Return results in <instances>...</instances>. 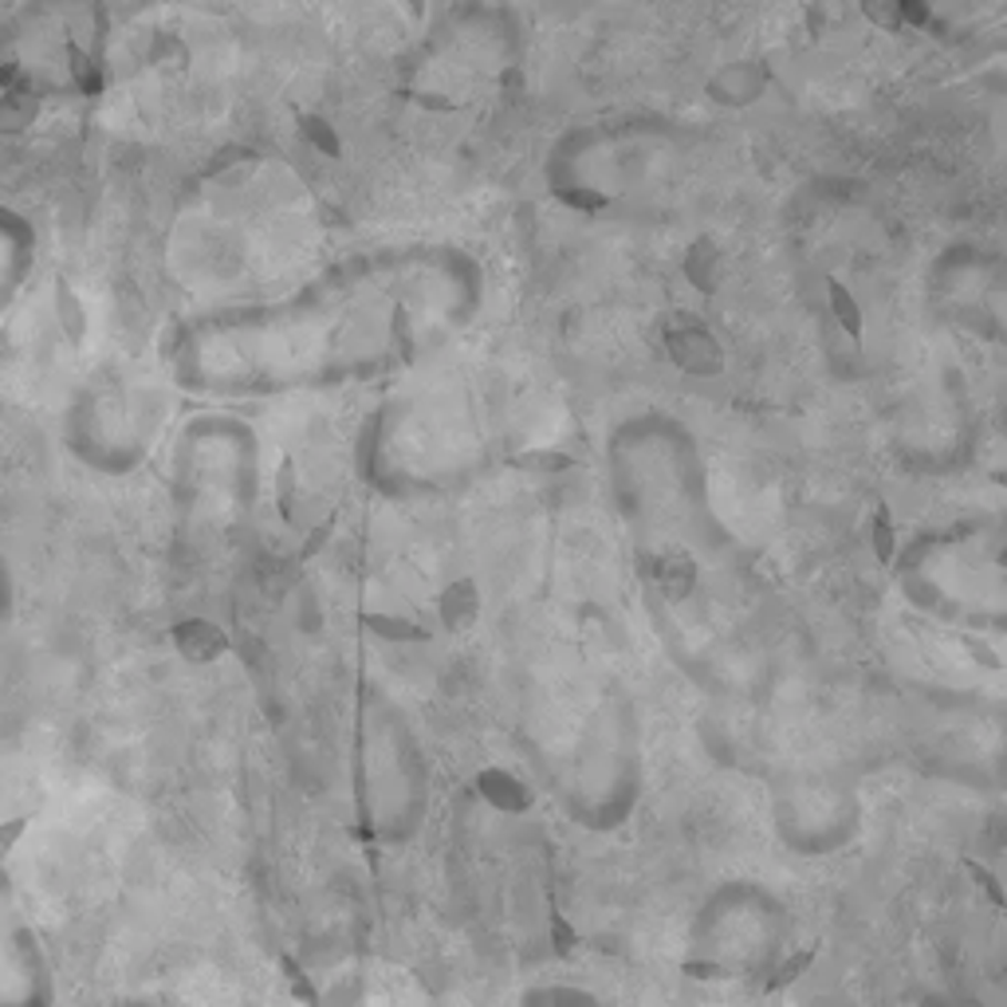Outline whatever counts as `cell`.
Masks as SVG:
<instances>
[{
	"instance_id": "6da1fadb",
	"label": "cell",
	"mask_w": 1007,
	"mask_h": 1007,
	"mask_svg": "<svg viewBox=\"0 0 1007 1007\" xmlns=\"http://www.w3.org/2000/svg\"><path fill=\"white\" fill-rule=\"evenodd\" d=\"M417 268H339L308 292L257 311L252 328L268 366L257 378L268 386L331 382V374H366L398 363L402 346H414V328L425 283H409Z\"/></svg>"
}]
</instances>
